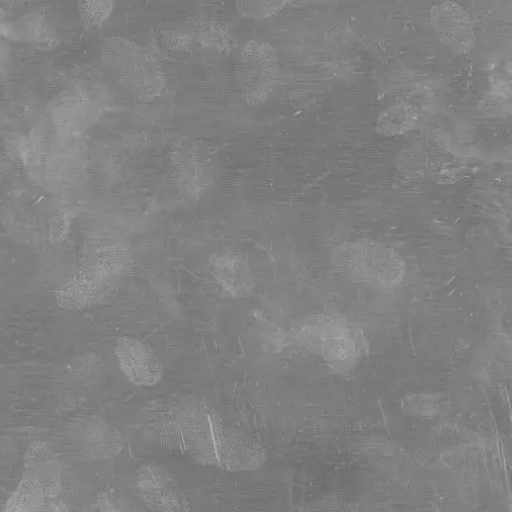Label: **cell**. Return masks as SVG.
Masks as SVG:
<instances>
[{"label": "cell", "instance_id": "8992f818", "mask_svg": "<svg viewBox=\"0 0 512 512\" xmlns=\"http://www.w3.org/2000/svg\"><path fill=\"white\" fill-rule=\"evenodd\" d=\"M416 119L414 107L406 103L395 104L380 114L377 129L385 136L400 135L409 131L415 125Z\"/></svg>", "mask_w": 512, "mask_h": 512}, {"label": "cell", "instance_id": "7a4b0ae2", "mask_svg": "<svg viewBox=\"0 0 512 512\" xmlns=\"http://www.w3.org/2000/svg\"><path fill=\"white\" fill-rule=\"evenodd\" d=\"M350 258L353 262L350 267L355 269V275L371 284L390 288L401 281L402 266L396 256H392L386 249H355Z\"/></svg>", "mask_w": 512, "mask_h": 512}, {"label": "cell", "instance_id": "52a82bcc", "mask_svg": "<svg viewBox=\"0 0 512 512\" xmlns=\"http://www.w3.org/2000/svg\"><path fill=\"white\" fill-rule=\"evenodd\" d=\"M48 496L27 479L20 485L8 503L7 512H49Z\"/></svg>", "mask_w": 512, "mask_h": 512}, {"label": "cell", "instance_id": "5b68a950", "mask_svg": "<svg viewBox=\"0 0 512 512\" xmlns=\"http://www.w3.org/2000/svg\"><path fill=\"white\" fill-rule=\"evenodd\" d=\"M51 452L39 445L32 447L26 462L27 480L40 488L48 497L57 492L59 467Z\"/></svg>", "mask_w": 512, "mask_h": 512}, {"label": "cell", "instance_id": "3957f363", "mask_svg": "<svg viewBox=\"0 0 512 512\" xmlns=\"http://www.w3.org/2000/svg\"><path fill=\"white\" fill-rule=\"evenodd\" d=\"M213 273L218 283L235 297H248L254 286L247 261L233 253H221L212 258Z\"/></svg>", "mask_w": 512, "mask_h": 512}, {"label": "cell", "instance_id": "6da1fadb", "mask_svg": "<svg viewBox=\"0 0 512 512\" xmlns=\"http://www.w3.org/2000/svg\"><path fill=\"white\" fill-rule=\"evenodd\" d=\"M117 358L125 377L136 386L147 387L158 383L162 368L152 350L141 341L123 337L117 346Z\"/></svg>", "mask_w": 512, "mask_h": 512}, {"label": "cell", "instance_id": "277c9868", "mask_svg": "<svg viewBox=\"0 0 512 512\" xmlns=\"http://www.w3.org/2000/svg\"><path fill=\"white\" fill-rule=\"evenodd\" d=\"M433 18L437 31L445 38V42L453 48L463 50L471 42V24L467 14L453 4L437 7Z\"/></svg>", "mask_w": 512, "mask_h": 512}]
</instances>
